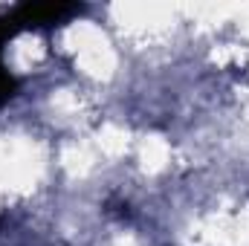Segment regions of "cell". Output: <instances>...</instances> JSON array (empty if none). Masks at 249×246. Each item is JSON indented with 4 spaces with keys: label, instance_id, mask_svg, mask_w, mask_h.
I'll list each match as a JSON object with an SVG mask.
<instances>
[{
    "label": "cell",
    "instance_id": "obj_1",
    "mask_svg": "<svg viewBox=\"0 0 249 246\" xmlns=\"http://www.w3.org/2000/svg\"><path fill=\"white\" fill-rule=\"evenodd\" d=\"M78 12H81L78 3H20L9 15V20L15 23V29H41V26H55Z\"/></svg>",
    "mask_w": 249,
    "mask_h": 246
},
{
    "label": "cell",
    "instance_id": "obj_2",
    "mask_svg": "<svg viewBox=\"0 0 249 246\" xmlns=\"http://www.w3.org/2000/svg\"><path fill=\"white\" fill-rule=\"evenodd\" d=\"M15 93H18V78H15V75L0 64V107H3Z\"/></svg>",
    "mask_w": 249,
    "mask_h": 246
},
{
    "label": "cell",
    "instance_id": "obj_3",
    "mask_svg": "<svg viewBox=\"0 0 249 246\" xmlns=\"http://www.w3.org/2000/svg\"><path fill=\"white\" fill-rule=\"evenodd\" d=\"M15 32H18V29H15V23H12L9 18H0V53H3V44H6ZM0 64H3V61H0Z\"/></svg>",
    "mask_w": 249,
    "mask_h": 246
}]
</instances>
